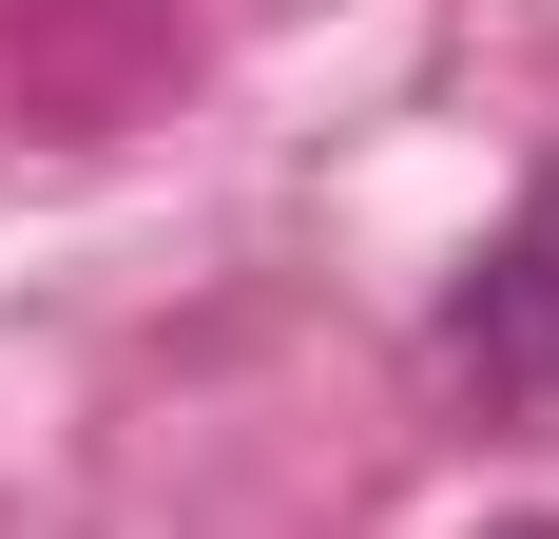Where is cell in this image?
<instances>
[{
  "label": "cell",
  "instance_id": "cell-1",
  "mask_svg": "<svg viewBox=\"0 0 559 539\" xmlns=\"http://www.w3.org/2000/svg\"><path fill=\"white\" fill-rule=\"evenodd\" d=\"M444 367H463V385H502V405H540V385H559V173H540V213H521L502 251L463 270Z\"/></svg>",
  "mask_w": 559,
  "mask_h": 539
},
{
  "label": "cell",
  "instance_id": "cell-2",
  "mask_svg": "<svg viewBox=\"0 0 559 539\" xmlns=\"http://www.w3.org/2000/svg\"><path fill=\"white\" fill-rule=\"evenodd\" d=\"M521 539H559V520H521Z\"/></svg>",
  "mask_w": 559,
  "mask_h": 539
}]
</instances>
